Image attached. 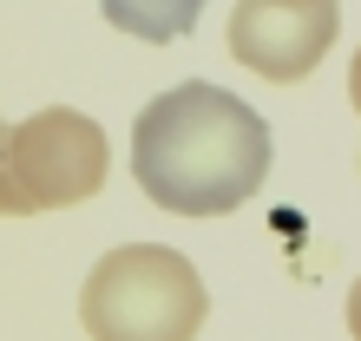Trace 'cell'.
<instances>
[{
	"label": "cell",
	"mask_w": 361,
	"mask_h": 341,
	"mask_svg": "<svg viewBox=\"0 0 361 341\" xmlns=\"http://www.w3.org/2000/svg\"><path fill=\"white\" fill-rule=\"evenodd\" d=\"M132 178L171 217H230L269 178V125L237 92L184 79L132 118Z\"/></svg>",
	"instance_id": "cell-1"
},
{
	"label": "cell",
	"mask_w": 361,
	"mask_h": 341,
	"mask_svg": "<svg viewBox=\"0 0 361 341\" xmlns=\"http://www.w3.org/2000/svg\"><path fill=\"white\" fill-rule=\"evenodd\" d=\"M210 315L204 275L171 243H118L86 269L79 322L92 341H197Z\"/></svg>",
	"instance_id": "cell-2"
},
{
	"label": "cell",
	"mask_w": 361,
	"mask_h": 341,
	"mask_svg": "<svg viewBox=\"0 0 361 341\" xmlns=\"http://www.w3.org/2000/svg\"><path fill=\"white\" fill-rule=\"evenodd\" d=\"M105 170H112L105 125L73 105H47L13 132H0V217L86 204L105 190Z\"/></svg>",
	"instance_id": "cell-3"
},
{
	"label": "cell",
	"mask_w": 361,
	"mask_h": 341,
	"mask_svg": "<svg viewBox=\"0 0 361 341\" xmlns=\"http://www.w3.org/2000/svg\"><path fill=\"white\" fill-rule=\"evenodd\" d=\"M342 33V0H237L230 7V53L269 85H295L329 59Z\"/></svg>",
	"instance_id": "cell-4"
},
{
	"label": "cell",
	"mask_w": 361,
	"mask_h": 341,
	"mask_svg": "<svg viewBox=\"0 0 361 341\" xmlns=\"http://www.w3.org/2000/svg\"><path fill=\"white\" fill-rule=\"evenodd\" d=\"M99 13L112 20L118 33L145 39V46H164V39H184L197 27L204 0H99Z\"/></svg>",
	"instance_id": "cell-5"
},
{
	"label": "cell",
	"mask_w": 361,
	"mask_h": 341,
	"mask_svg": "<svg viewBox=\"0 0 361 341\" xmlns=\"http://www.w3.org/2000/svg\"><path fill=\"white\" fill-rule=\"evenodd\" d=\"M342 315H348V335L361 341V275H355V283H348V309H342Z\"/></svg>",
	"instance_id": "cell-6"
},
{
	"label": "cell",
	"mask_w": 361,
	"mask_h": 341,
	"mask_svg": "<svg viewBox=\"0 0 361 341\" xmlns=\"http://www.w3.org/2000/svg\"><path fill=\"white\" fill-rule=\"evenodd\" d=\"M348 99H355V112H361V46H355V66H348Z\"/></svg>",
	"instance_id": "cell-7"
},
{
	"label": "cell",
	"mask_w": 361,
	"mask_h": 341,
	"mask_svg": "<svg viewBox=\"0 0 361 341\" xmlns=\"http://www.w3.org/2000/svg\"><path fill=\"white\" fill-rule=\"evenodd\" d=\"M0 132H7V125H0Z\"/></svg>",
	"instance_id": "cell-8"
}]
</instances>
